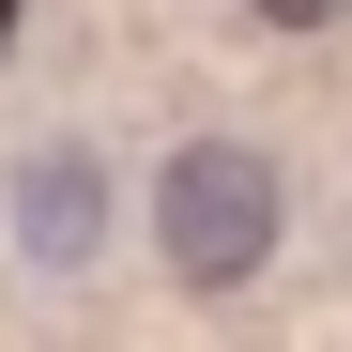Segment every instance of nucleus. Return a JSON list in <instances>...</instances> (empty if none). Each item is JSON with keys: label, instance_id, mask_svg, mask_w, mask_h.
<instances>
[{"label": "nucleus", "instance_id": "1", "mask_svg": "<svg viewBox=\"0 0 352 352\" xmlns=\"http://www.w3.org/2000/svg\"><path fill=\"white\" fill-rule=\"evenodd\" d=\"M153 230H168V276L184 291H245L276 261V168H261V138H184L168 184H153Z\"/></svg>", "mask_w": 352, "mask_h": 352}, {"label": "nucleus", "instance_id": "2", "mask_svg": "<svg viewBox=\"0 0 352 352\" xmlns=\"http://www.w3.org/2000/svg\"><path fill=\"white\" fill-rule=\"evenodd\" d=\"M92 245H107V168H92L77 138L16 153V261H46V276H92Z\"/></svg>", "mask_w": 352, "mask_h": 352}, {"label": "nucleus", "instance_id": "3", "mask_svg": "<svg viewBox=\"0 0 352 352\" xmlns=\"http://www.w3.org/2000/svg\"><path fill=\"white\" fill-rule=\"evenodd\" d=\"M245 16H261V31H337L352 0H245Z\"/></svg>", "mask_w": 352, "mask_h": 352}, {"label": "nucleus", "instance_id": "4", "mask_svg": "<svg viewBox=\"0 0 352 352\" xmlns=\"http://www.w3.org/2000/svg\"><path fill=\"white\" fill-rule=\"evenodd\" d=\"M0 46H16V0H0Z\"/></svg>", "mask_w": 352, "mask_h": 352}]
</instances>
